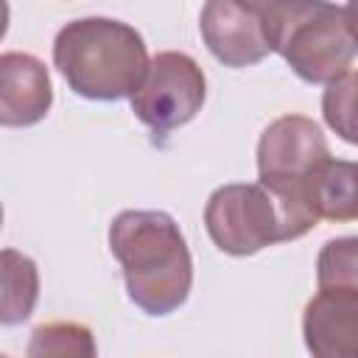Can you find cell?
Listing matches in <instances>:
<instances>
[{"label": "cell", "instance_id": "5b68a950", "mask_svg": "<svg viewBox=\"0 0 358 358\" xmlns=\"http://www.w3.org/2000/svg\"><path fill=\"white\" fill-rule=\"evenodd\" d=\"M207 78L199 62L182 50H162L148 59L137 90L129 95L134 117L154 137L187 126L204 106Z\"/></svg>", "mask_w": 358, "mask_h": 358}, {"label": "cell", "instance_id": "2e32d148", "mask_svg": "<svg viewBox=\"0 0 358 358\" xmlns=\"http://www.w3.org/2000/svg\"><path fill=\"white\" fill-rule=\"evenodd\" d=\"M0 229H3V204H0Z\"/></svg>", "mask_w": 358, "mask_h": 358}, {"label": "cell", "instance_id": "3957f363", "mask_svg": "<svg viewBox=\"0 0 358 358\" xmlns=\"http://www.w3.org/2000/svg\"><path fill=\"white\" fill-rule=\"evenodd\" d=\"M271 53L308 84H330L352 70L355 25L352 6L316 0H268L260 3Z\"/></svg>", "mask_w": 358, "mask_h": 358}, {"label": "cell", "instance_id": "e0dca14e", "mask_svg": "<svg viewBox=\"0 0 358 358\" xmlns=\"http://www.w3.org/2000/svg\"><path fill=\"white\" fill-rule=\"evenodd\" d=\"M0 358H8V355H3V352H0Z\"/></svg>", "mask_w": 358, "mask_h": 358}, {"label": "cell", "instance_id": "9c48e42d", "mask_svg": "<svg viewBox=\"0 0 358 358\" xmlns=\"http://www.w3.org/2000/svg\"><path fill=\"white\" fill-rule=\"evenodd\" d=\"M50 106L53 84L45 62L20 50L0 53V126H34Z\"/></svg>", "mask_w": 358, "mask_h": 358}, {"label": "cell", "instance_id": "ba28073f", "mask_svg": "<svg viewBox=\"0 0 358 358\" xmlns=\"http://www.w3.org/2000/svg\"><path fill=\"white\" fill-rule=\"evenodd\" d=\"M310 358H358V291H316L302 313Z\"/></svg>", "mask_w": 358, "mask_h": 358}, {"label": "cell", "instance_id": "277c9868", "mask_svg": "<svg viewBox=\"0 0 358 358\" xmlns=\"http://www.w3.org/2000/svg\"><path fill=\"white\" fill-rule=\"evenodd\" d=\"M327 157V137L319 123L305 115H282L271 120L257 140V185L277 201L291 241L316 227L302 207V182Z\"/></svg>", "mask_w": 358, "mask_h": 358}, {"label": "cell", "instance_id": "8fae6325", "mask_svg": "<svg viewBox=\"0 0 358 358\" xmlns=\"http://www.w3.org/2000/svg\"><path fill=\"white\" fill-rule=\"evenodd\" d=\"M39 299V268L17 249H0V324H22Z\"/></svg>", "mask_w": 358, "mask_h": 358}, {"label": "cell", "instance_id": "6da1fadb", "mask_svg": "<svg viewBox=\"0 0 358 358\" xmlns=\"http://www.w3.org/2000/svg\"><path fill=\"white\" fill-rule=\"evenodd\" d=\"M129 299L145 316L179 310L193 288V257L179 224L162 210H123L109 224Z\"/></svg>", "mask_w": 358, "mask_h": 358}, {"label": "cell", "instance_id": "8992f818", "mask_svg": "<svg viewBox=\"0 0 358 358\" xmlns=\"http://www.w3.org/2000/svg\"><path fill=\"white\" fill-rule=\"evenodd\" d=\"M210 241L232 257H249L271 243L291 241L277 201L257 182H229L210 193L204 204Z\"/></svg>", "mask_w": 358, "mask_h": 358}, {"label": "cell", "instance_id": "4fadbf2b", "mask_svg": "<svg viewBox=\"0 0 358 358\" xmlns=\"http://www.w3.org/2000/svg\"><path fill=\"white\" fill-rule=\"evenodd\" d=\"M319 291H358V238L344 235L322 246L316 257Z\"/></svg>", "mask_w": 358, "mask_h": 358}, {"label": "cell", "instance_id": "30bf717a", "mask_svg": "<svg viewBox=\"0 0 358 358\" xmlns=\"http://www.w3.org/2000/svg\"><path fill=\"white\" fill-rule=\"evenodd\" d=\"M358 165L350 159L327 157L302 182V207L319 221H355L358 218Z\"/></svg>", "mask_w": 358, "mask_h": 358}, {"label": "cell", "instance_id": "7a4b0ae2", "mask_svg": "<svg viewBox=\"0 0 358 358\" xmlns=\"http://www.w3.org/2000/svg\"><path fill=\"white\" fill-rule=\"evenodd\" d=\"M53 64L78 98L120 101L137 90L148 50L134 25L112 17H81L56 34Z\"/></svg>", "mask_w": 358, "mask_h": 358}, {"label": "cell", "instance_id": "52a82bcc", "mask_svg": "<svg viewBox=\"0 0 358 358\" xmlns=\"http://www.w3.org/2000/svg\"><path fill=\"white\" fill-rule=\"evenodd\" d=\"M199 31L207 50L232 70L252 67L271 53L260 3L210 0L201 6Z\"/></svg>", "mask_w": 358, "mask_h": 358}, {"label": "cell", "instance_id": "7c38bea8", "mask_svg": "<svg viewBox=\"0 0 358 358\" xmlns=\"http://www.w3.org/2000/svg\"><path fill=\"white\" fill-rule=\"evenodd\" d=\"M25 358H98L95 333L81 322H42L28 336Z\"/></svg>", "mask_w": 358, "mask_h": 358}, {"label": "cell", "instance_id": "5bb4252c", "mask_svg": "<svg viewBox=\"0 0 358 358\" xmlns=\"http://www.w3.org/2000/svg\"><path fill=\"white\" fill-rule=\"evenodd\" d=\"M355 87H358V78H355V70H350V73L338 76L336 81H330L324 95H322L324 123L350 145L358 143V134H355Z\"/></svg>", "mask_w": 358, "mask_h": 358}, {"label": "cell", "instance_id": "9a60e30c", "mask_svg": "<svg viewBox=\"0 0 358 358\" xmlns=\"http://www.w3.org/2000/svg\"><path fill=\"white\" fill-rule=\"evenodd\" d=\"M8 17H11V8H8V3L0 0V39H3L6 31H8Z\"/></svg>", "mask_w": 358, "mask_h": 358}]
</instances>
